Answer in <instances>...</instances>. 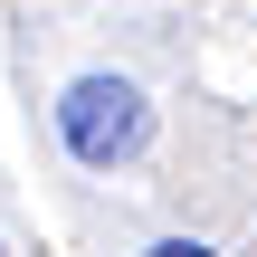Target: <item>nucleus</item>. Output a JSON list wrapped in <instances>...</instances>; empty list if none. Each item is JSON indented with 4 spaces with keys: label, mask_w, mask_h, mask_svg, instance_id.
Here are the masks:
<instances>
[{
    "label": "nucleus",
    "mask_w": 257,
    "mask_h": 257,
    "mask_svg": "<svg viewBox=\"0 0 257 257\" xmlns=\"http://www.w3.org/2000/svg\"><path fill=\"white\" fill-rule=\"evenodd\" d=\"M153 257H210V248H200V238H172V248H153Z\"/></svg>",
    "instance_id": "f03ea898"
},
{
    "label": "nucleus",
    "mask_w": 257,
    "mask_h": 257,
    "mask_svg": "<svg viewBox=\"0 0 257 257\" xmlns=\"http://www.w3.org/2000/svg\"><path fill=\"white\" fill-rule=\"evenodd\" d=\"M57 134H67L76 162L114 172V162H134V153L153 143V105H143L124 76H76V86L57 95Z\"/></svg>",
    "instance_id": "f257e3e1"
}]
</instances>
